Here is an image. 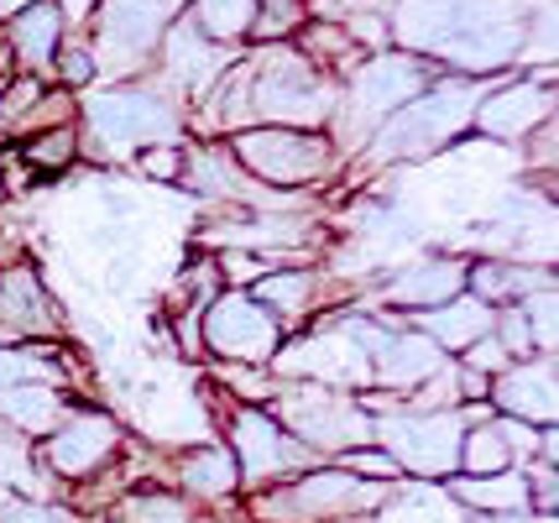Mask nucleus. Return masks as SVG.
I'll return each mask as SVG.
<instances>
[{
  "mask_svg": "<svg viewBox=\"0 0 559 523\" xmlns=\"http://www.w3.org/2000/svg\"><path fill=\"white\" fill-rule=\"evenodd\" d=\"M392 482H366L341 466L324 472H298L288 482H272L251 492V519L257 523H366V513L388 508Z\"/></svg>",
  "mask_w": 559,
  "mask_h": 523,
  "instance_id": "f257e3e1",
  "label": "nucleus"
},
{
  "mask_svg": "<svg viewBox=\"0 0 559 523\" xmlns=\"http://www.w3.org/2000/svg\"><path fill=\"white\" fill-rule=\"evenodd\" d=\"M272 419L288 429L298 445H309L314 455H341L350 445H377L371 440V414L361 399H350L341 388H319V382H283L272 393Z\"/></svg>",
  "mask_w": 559,
  "mask_h": 523,
  "instance_id": "f03ea898",
  "label": "nucleus"
},
{
  "mask_svg": "<svg viewBox=\"0 0 559 523\" xmlns=\"http://www.w3.org/2000/svg\"><path fill=\"white\" fill-rule=\"evenodd\" d=\"M461 408H388L382 419L371 414V440L397 461L403 476H455L461 472Z\"/></svg>",
  "mask_w": 559,
  "mask_h": 523,
  "instance_id": "7ed1b4c3",
  "label": "nucleus"
},
{
  "mask_svg": "<svg viewBox=\"0 0 559 523\" xmlns=\"http://www.w3.org/2000/svg\"><path fill=\"white\" fill-rule=\"evenodd\" d=\"M230 157L251 183H277V189H298V183H319L335 168V152L324 131H304V126H246L230 142Z\"/></svg>",
  "mask_w": 559,
  "mask_h": 523,
  "instance_id": "20e7f679",
  "label": "nucleus"
},
{
  "mask_svg": "<svg viewBox=\"0 0 559 523\" xmlns=\"http://www.w3.org/2000/svg\"><path fill=\"white\" fill-rule=\"evenodd\" d=\"M476 116V95L461 84H424L408 105H397L388 121L377 126V142L371 157L377 163H397V157H424L439 152L455 131H465Z\"/></svg>",
  "mask_w": 559,
  "mask_h": 523,
  "instance_id": "39448f33",
  "label": "nucleus"
},
{
  "mask_svg": "<svg viewBox=\"0 0 559 523\" xmlns=\"http://www.w3.org/2000/svg\"><path fill=\"white\" fill-rule=\"evenodd\" d=\"M230 455H236V472H241V487L262 492L272 482H288V476L309 472L319 455L309 445H298L283 424L272 419L267 408L257 403H241L230 414Z\"/></svg>",
  "mask_w": 559,
  "mask_h": 523,
  "instance_id": "423d86ee",
  "label": "nucleus"
},
{
  "mask_svg": "<svg viewBox=\"0 0 559 523\" xmlns=\"http://www.w3.org/2000/svg\"><path fill=\"white\" fill-rule=\"evenodd\" d=\"M199 314H204V335H199L204 350H215V356L236 361V367H272V356L288 341V330L272 320L246 288L215 294Z\"/></svg>",
  "mask_w": 559,
  "mask_h": 523,
  "instance_id": "0eeeda50",
  "label": "nucleus"
},
{
  "mask_svg": "<svg viewBox=\"0 0 559 523\" xmlns=\"http://www.w3.org/2000/svg\"><path fill=\"white\" fill-rule=\"evenodd\" d=\"M183 0H99L90 22V48L110 69H136L152 48H163Z\"/></svg>",
  "mask_w": 559,
  "mask_h": 523,
  "instance_id": "6e6552de",
  "label": "nucleus"
},
{
  "mask_svg": "<svg viewBox=\"0 0 559 523\" xmlns=\"http://www.w3.org/2000/svg\"><path fill=\"white\" fill-rule=\"evenodd\" d=\"M121 450V424L110 419L105 408H73L69 419L52 429L37 461L52 482H84V476H99Z\"/></svg>",
  "mask_w": 559,
  "mask_h": 523,
  "instance_id": "1a4fd4ad",
  "label": "nucleus"
},
{
  "mask_svg": "<svg viewBox=\"0 0 559 523\" xmlns=\"http://www.w3.org/2000/svg\"><path fill=\"white\" fill-rule=\"evenodd\" d=\"M178 131V105L157 90H110L90 100V136L105 142V147H152Z\"/></svg>",
  "mask_w": 559,
  "mask_h": 523,
  "instance_id": "9d476101",
  "label": "nucleus"
},
{
  "mask_svg": "<svg viewBox=\"0 0 559 523\" xmlns=\"http://www.w3.org/2000/svg\"><path fill=\"white\" fill-rule=\"evenodd\" d=\"M538 435L534 424L508 419V414H487L461 435V472L455 476H497L518 472L523 461H538Z\"/></svg>",
  "mask_w": 559,
  "mask_h": 523,
  "instance_id": "9b49d317",
  "label": "nucleus"
},
{
  "mask_svg": "<svg viewBox=\"0 0 559 523\" xmlns=\"http://www.w3.org/2000/svg\"><path fill=\"white\" fill-rule=\"evenodd\" d=\"M487 403L534 429L555 424V356H523L487 382Z\"/></svg>",
  "mask_w": 559,
  "mask_h": 523,
  "instance_id": "f8f14e48",
  "label": "nucleus"
},
{
  "mask_svg": "<svg viewBox=\"0 0 559 523\" xmlns=\"http://www.w3.org/2000/svg\"><path fill=\"white\" fill-rule=\"evenodd\" d=\"M549 105H555V74H534V79L508 84V90L491 95L487 105H476L471 126H476L481 136H497V142L528 136V131H544V121H555Z\"/></svg>",
  "mask_w": 559,
  "mask_h": 523,
  "instance_id": "ddd939ff",
  "label": "nucleus"
},
{
  "mask_svg": "<svg viewBox=\"0 0 559 523\" xmlns=\"http://www.w3.org/2000/svg\"><path fill=\"white\" fill-rule=\"evenodd\" d=\"M0 37H5V48L16 52V74L48 79L52 58H58L63 37H69V16H63L58 0H37V5H26L16 16H5Z\"/></svg>",
  "mask_w": 559,
  "mask_h": 523,
  "instance_id": "4468645a",
  "label": "nucleus"
},
{
  "mask_svg": "<svg viewBox=\"0 0 559 523\" xmlns=\"http://www.w3.org/2000/svg\"><path fill=\"white\" fill-rule=\"evenodd\" d=\"M424 84H429V74H424L418 58H371V63H361L356 79H350V105L366 110V121L382 126L397 105L414 100Z\"/></svg>",
  "mask_w": 559,
  "mask_h": 523,
  "instance_id": "2eb2a0df",
  "label": "nucleus"
},
{
  "mask_svg": "<svg viewBox=\"0 0 559 523\" xmlns=\"http://www.w3.org/2000/svg\"><path fill=\"white\" fill-rule=\"evenodd\" d=\"M450 367V356L424 335V330H392L388 346L371 356V382L388 393H418L429 377H439Z\"/></svg>",
  "mask_w": 559,
  "mask_h": 523,
  "instance_id": "dca6fc26",
  "label": "nucleus"
},
{
  "mask_svg": "<svg viewBox=\"0 0 559 523\" xmlns=\"http://www.w3.org/2000/svg\"><path fill=\"white\" fill-rule=\"evenodd\" d=\"M0 324L16 335V341H37V335H58V309H52L48 288L37 268L11 262L0 273Z\"/></svg>",
  "mask_w": 559,
  "mask_h": 523,
  "instance_id": "f3484780",
  "label": "nucleus"
},
{
  "mask_svg": "<svg viewBox=\"0 0 559 523\" xmlns=\"http://www.w3.org/2000/svg\"><path fill=\"white\" fill-rule=\"evenodd\" d=\"M69 414H73L69 393H63V388H52V382H16V388H5V393H0V424H5V429H16V435H37V440H48Z\"/></svg>",
  "mask_w": 559,
  "mask_h": 523,
  "instance_id": "a211bd4d",
  "label": "nucleus"
},
{
  "mask_svg": "<svg viewBox=\"0 0 559 523\" xmlns=\"http://www.w3.org/2000/svg\"><path fill=\"white\" fill-rule=\"evenodd\" d=\"M461 288H465V262L429 257V262H418L408 273H397V283L382 288V299L397 304V309H439V304L455 299Z\"/></svg>",
  "mask_w": 559,
  "mask_h": 523,
  "instance_id": "6ab92c4d",
  "label": "nucleus"
},
{
  "mask_svg": "<svg viewBox=\"0 0 559 523\" xmlns=\"http://www.w3.org/2000/svg\"><path fill=\"white\" fill-rule=\"evenodd\" d=\"M178 487L199 502H230L241 492V472L230 445H194L178 455Z\"/></svg>",
  "mask_w": 559,
  "mask_h": 523,
  "instance_id": "aec40b11",
  "label": "nucleus"
},
{
  "mask_svg": "<svg viewBox=\"0 0 559 523\" xmlns=\"http://www.w3.org/2000/svg\"><path fill=\"white\" fill-rule=\"evenodd\" d=\"M491 320H497V314H491L481 299H471V294L461 299V294H455V299L439 304V309H424V314H418V330H424L439 350H465L471 341L491 335Z\"/></svg>",
  "mask_w": 559,
  "mask_h": 523,
  "instance_id": "412c9836",
  "label": "nucleus"
},
{
  "mask_svg": "<svg viewBox=\"0 0 559 523\" xmlns=\"http://www.w3.org/2000/svg\"><path fill=\"white\" fill-rule=\"evenodd\" d=\"M246 294L262 304L272 320L283 324V330H288V324H298V320H309V314H314V304H319L314 273H288V268H272V273L257 277Z\"/></svg>",
  "mask_w": 559,
  "mask_h": 523,
  "instance_id": "4be33fe9",
  "label": "nucleus"
},
{
  "mask_svg": "<svg viewBox=\"0 0 559 523\" xmlns=\"http://www.w3.org/2000/svg\"><path fill=\"white\" fill-rule=\"evenodd\" d=\"M455 502L471 513H528V476L523 472H497V476H450Z\"/></svg>",
  "mask_w": 559,
  "mask_h": 523,
  "instance_id": "5701e85b",
  "label": "nucleus"
},
{
  "mask_svg": "<svg viewBox=\"0 0 559 523\" xmlns=\"http://www.w3.org/2000/svg\"><path fill=\"white\" fill-rule=\"evenodd\" d=\"M183 22L194 26L204 43L230 48V43L251 37V26H257V0H194V11H189Z\"/></svg>",
  "mask_w": 559,
  "mask_h": 523,
  "instance_id": "b1692460",
  "label": "nucleus"
},
{
  "mask_svg": "<svg viewBox=\"0 0 559 523\" xmlns=\"http://www.w3.org/2000/svg\"><path fill=\"white\" fill-rule=\"evenodd\" d=\"M73 157H79V131L73 126H52V131H37V136H26L22 147V163L32 174H63Z\"/></svg>",
  "mask_w": 559,
  "mask_h": 523,
  "instance_id": "393cba45",
  "label": "nucleus"
},
{
  "mask_svg": "<svg viewBox=\"0 0 559 523\" xmlns=\"http://www.w3.org/2000/svg\"><path fill=\"white\" fill-rule=\"evenodd\" d=\"M52 74L63 79V90H79V84H90L99 74V58L90 48V37H63V48L52 58Z\"/></svg>",
  "mask_w": 559,
  "mask_h": 523,
  "instance_id": "a878e982",
  "label": "nucleus"
},
{
  "mask_svg": "<svg viewBox=\"0 0 559 523\" xmlns=\"http://www.w3.org/2000/svg\"><path fill=\"white\" fill-rule=\"evenodd\" d=\"M335 466L350 476H366V482H403V472H397V461H392L382 445H350L335 455Z\"/></svg>",
  "mask_w": 559,
  "mask_h": 523,
  "instance_id": "bb28decb",
  "label": "nucleus"
},
{
  "mask_svg": "<svg viewBox=\"0 0 559 523\" xmlns=\"http://www.w3.org/2000/svg\"><path fill=\"white\" fill-rule=\"evenodd\" d=\"M0 523H84L73 508H52V502L37 498H11L0 508Z\"/></svg>",
  "mask_w": 559,
  "mask_h": 523,
  "instance_id": "cd10ccee",
  "label": "nucleus"
},
{
  "mask_svg": "<svg viewBox=\"0 0 559 523\" xmlns=\"http://www.w3.org/2000/svg\"><path fill=\"white\" fill-rule=\"evenodd\" d=\"M136 168H142L146 178H157V183H173V178H183V147L152 142V147L136 152Z\"/></svg>",
  "mask_w": 559,
  "mask_h": 523,
  "instance_id": "c85d7f7f",
  "label": "nucleus"
},
{
  "mask_svg": "<svg viewBox=\"0 0 559 523\" xmlns=\"http://www.w3.org/2000/svg\"><path fill=\"white\" fill-rule=\"evenodd\" d=\"M461 367H471V372H481V377H497L502 367H512V356L502 350V341H497V335H481V341H471V346H465Z\"/></svg>",
  "mask_w": 559,
  "mask_h": 523,
  "instance_id": "c756f323",
  "label": "nucleus"
},
{
  "mask_svg": "<svg viewBox=\"0 0 559 523\" xmlns=\"http://www.w3.org/2000/svg\"><path fill=\"white\" fill-rule=\"evenodd\" d=\"M5 79H16V52L5 48V37H0V84H5Z\"/></svg>",
  "mask_w": 559,
  "mask_h": 523,
  "instance_id": "7c9ffc66",
  "label": "nucleus"
},
{
  "mask_svg": "<svg viewBox=\"0 0 559 523\" xmlns=\"http://www.w3.org/2000/svg\"><path fill=\"white\" fill-rule=\"evenodd\" d=\"M26 5H37V0H0V22L16 16V11H26Z\"/></svg>",
  "mask_w": 559,
  "mask_h": 523,
  "instance_id": "2f4dec72",
  "label": "nucleus"
},
{
  "mask_svg": "<svg viewBox=\"0 0 559 523\" xmlns=\"http://www.w3.org/2000/svg\"><path fill=\"white\" fill-rule=\"evenodd\" d=\"M16 498V492H11V487H5V482H0V508H5V502Z\"/></svg>",
  "mask_w": 559,
  "mask_h": 523,
  "instance_id": "473e14b6",
  "label": "nucleus"
},
{
  "mask_svg": "<svg viewBox=\"0 0 559 523\" xmlns=\"http://www.w3.org/2000/svg\"><path fill=\"white\" fill-rule=\"evenodd\" d=\"M183 523H219V519H199V513H189V519H183Z\"/></svg>",
  "mask_w": 559,
  "mask_h": 523,
  "instance_id": "72a5a7b5",
  "label": "nucleus"
}]
</instances>
